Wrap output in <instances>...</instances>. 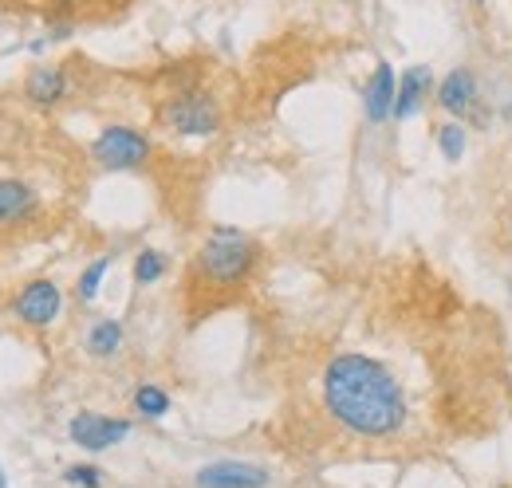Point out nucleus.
<instances>
[{
    "label": "nucleus",
    "instance_id": "1",
    "mask_svg": "<svg viewBox=\"0 0 512 488\" xmlns=\"http://www.w3.org/2000/svg\"><path fill=\"white\" fill-rule=\"evenodd\" d=\"M323 406L355 437H394L406 426V394L379 359L335 355L323 366Z\"/></svg>",
    "mask_w": 512,
    "mask_h": 488
},
{
    "label": "nucleus",
    "instance_id": "2",
    "mask_svg": "<svg viewBox=\"0 0 512 488\" xmlns=\"http://www.w3.org/2000/svg\"><path fill=\"white\" fill-rule=\"evenodd\" d=\"M256 264H260V244L233 225H217L205 233V241L197 244L190 268V288L209 296V307L229 300L233 292H241L253 280Z\"/></svg>",
    "mask_w": 512,
    "mask_h": 488
},
{
    "label": "nucleus",
    "instance_id": "3",
    "mask_svg": "<svg viewBox=\"0 0 512 488\" xmlns=\"http://www.w3.org/2000/svg\"><path fill=\"white\" fill-rule=\"evenodd\" d=\"M158 122L182 138H209L221 130V103L209 91H182L158 107Z\"/></svg>",
    "mask_w": 512,
    "mask_h": 488
},
{
    "label": "nucleus",
    "instance_id": "4",
    "mask_svg": "<svg viewBox=\"0 0 512 488\" xmlns=\"http://www.w3.org/2000/svg\"><path fill=\"white\" fill-rule=\"evenodd\" d=\"M154 146L142 130H134L127 122H111L99 130V138L91 142V158L103 170H142L150 162Z\"/></svg>",
    "mask_w": 512,
    "mask_h": 488
},
{
    "label": "nucleus",
    "instance_id": "5",
    "mask_svg": "<svg viewBox=\"0 0 512 488\" xmlns=\"http://www.w3.org/2000/svg\"><path fill=\"white\" fill-rule=\"evenodd\" d=\"M60 307H64V296H60V284L56 280H32L12 300V315L24 327H40L44 331V327H52L60 319Z\"/></svg>",
    "mask_w": 512,
    "mask_h": 488
},
{
    "label": "nucleus",
    "instance_id": "6",
    "mask_svg": "<svg viewBox=\"0 0 512 488\" xmlns=\"http://www.w3.org/2000/svg\"><path fill=\"white\" fill-rule=\"evenodd\" d=\"M67 437H71L79 449H87V453H103V449H111V445L127 441L130 422L127 418H107V414L83 410V414H75V418H71Z\"/></svg>",
    "mask_w": 512,
    "mask_h": 488
},
{
    "label": "nucleus",
    "instance_id": "7",
    "mask_svg": "<svg viewBox=\"0 0 512 488\" xmlns=\"http://www.w3.org/2000/svg\"><path fill=\"white\" fill-rule=\"evenodd\" d=\"M193 485L197 488H268L272 485V473L264 465L253 461H213V465H201L193 473Z\"/></svg>",
    "mask_w": 512,
    "mask_h": 488
},
{
    "label": "nucleus",
    "instance_id": "8",
    "mask_svg": "<svg viewBox=\"0 0 512 488\" xmlns=\"http://www.w3.org/2000/svg\"><path fill=\"white\" fill-rule=\"evenodd\" d=\"M67 95H71V75H67V67H60V63H36L24 75V99L32 107L52 111V107L64 103Z\"/></svg>",
    "mask_w": 512,
    "mask_h": 488
},
{
    "label": "nucleus",
    "instance_id": "9",
    "mask_svg": "<svg viewBox=\"0 0 512 488\" xmlns=\"http://www.w3.org/2000/svg\"><path fill=\"white\" fill-rule=\"evenodd\" d=\"M430 91H434V71L426 67V63H414V67H406L402 75H398V99H394V115L390 119H414L418 111H422V103L430 99Z\"/></svg>",
    "mask_w": 512,
    "mask_h": 488
},
{
    "label": "nucleus",
    "instance_id": "10",
    "mask_svg": "<svg viewBox=\"0 0 512 488\" xmlns=\"http://www.w3.org/2000/svg\"><path fill=\"white\" fill-rule=\"evenodd\" d=\"M434 99H438V107L453 115V119H465L469 111H473V103H477V75L469 71V67H453L446 79L434 87Z\"/></svg>",
    "mask_w": 512,
    "mask_h": 488
},
{
    "label": "nucleus",
    "instance_id": "11",
    "mask_svg": "<svg viewBox=\"0 0 512 488\" xmlns=\"http://www.w3.org/2000/svg\"><path fill=\"white\" fill-rule=\"evenodd\" d=\"M394 99H398V75L390 63H379L375 75L367 79L363 87V111H367V122H386L394 115Z\"/></svg>",
    "mask_w": 512,
    "mask_h": 488
},
{
    "label": "nucleus",
    "instance_id": "12",
    "mask_svg": "<svg viewBox=\"0 0 512 488\" xmlns=\"http://www.w3.org/2000/svg\"><path fill=\"white\" fill-rule=\"evenodd\" d=\"M36 209H40V201H36L32 185L16 182V178H0V229L32 221Z\"/></svg>",
    "mask_w": 512,
    "mask_h": 488
},
{
    "label": "nucleus",
    "instance_id": "13",
    "mask_svg": "<svg viewBox=\"0 0 512 488\" xmlns=\"http://www.w3.org/2000/svg\"><path fill=\"white\" fill-rule=\"evenodd\" d=\"M123 351V323L119 319H95L87 331V355L91 359H115Z\"/></svg>",
    "mask_w": 512,
    "mask_h": 488
},
{
    "label": "nucleus",
    "instance_id": "14",
    "mask_svg": "<svg viewBox=\"0 0 512 488\" xmlns=\"http://www.w3.org/2000/svg\"><path fill=\"white\" fill-rule=\"evenodd\" d=\"M166 268H170V260H166L158 248H142V252L134 256V284H138V288H150V284H158V280L166 276Z\"/></svg>",
    "mask_w": 512,
    "mask_h": 488
},
{
    "label": "nucleus",
    "instance_id": "15",
    "mask_svg": "<svg viewBox=\"0 0 512 488\" xmlns=\"http://www.w3.org/2000/svg\"><path fill=\"white\" fill-rule=\"evenodd\" d=\"M130 406H134L142 418H166V414H170V394H166L162 386L146 382V386H138V390H134Z\"/></svg>",
    "mask_w": 512,
    "mask_h": 488
},
{
    "label": "nucleus",
    "instance_id": "16",
    "mask_svg": "<svg viewBox=\"0 0 512 488\" xmlns=\"http://www.w3.org/2000/svg\"><path fill=\"white\" fill-rule=\"evenodd\" d=\"M111 264H115V256H99L95 264H87V268H83V276H79V284H75V296H79V304H95V296H99V288H103V276L111 272Z\"/></svg>",
    "mask_w": 512,
    "mask_h": 488
},
{
    "label": "nucleus",
    "instance_id": "17",
    "mask_svg": "<svg viewBox=\"0 0 512 488\" xmlns=\"http://www.w3.org/2000/svg\"><path fill=\"white\" fill-rule=\"evenodd\" d=\"M465 146H469V134H465V126H461L457 119H449L438 126V150H442L446 162H461Z\"/></svg>",
    "mask_w": 512,
    "mask_h": 488
},
{
    "label": "nucleus",
    "instance_id": "18",
    "mask_svg": "<svg viewBox=\"0 0 512 488\" xmlns=\"http://www.w3.org/2000/svg\"><path fill=\"white\" fill-rule=\"evenodd\" d=\"M64 481L79 488H103V469L99 465H67Z\"/></svg>",
    "mask_w": 512,
    "mask_h": 488
},
{
    "label": "nucleus",
    "instance_id": "19",
    "mask_svg": "<svg viewBox=\"0 0 512 488\" xmlns=\"http://www.w3.org/2000/svg\"><path fill=\"white\" fill-rule=\"evenodd\" d=\"M0 488H8V481H4V469H0Z\"/></svg>",
    "mask_w": 512,
    "mask_h": 488
},
{
    "label": "nucleus",
    "instance_id": "20",
    "mask_svg": "<svg viewBox=\"0 0 512 488\" xmlns=\"http://www.w3.org/2000/svg\"><path fill=\"white\" fill-rule=\"evenodd\" d=\"M473 4H477V8H481V4H485V0H473Z\"/></svg>",
    "mask_w": 512,
    "mask_h": 488
}]
</instances>
